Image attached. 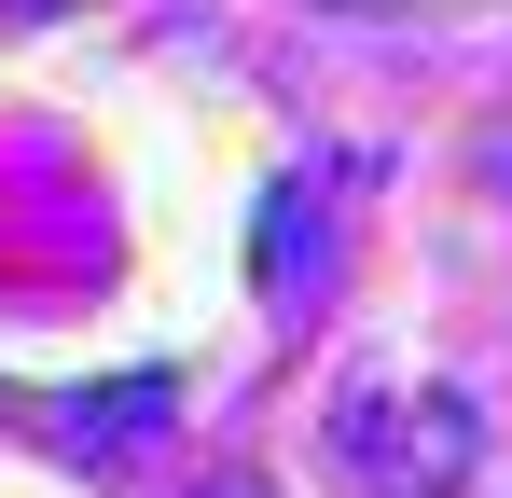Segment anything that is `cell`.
<instances>
[{"instance_id":"cell-1","label":"cell","mask_w":512,"mask_h":498,"mask_svg":"<svg viewBox=\"0 0 512 498\" xmlns=\"http://www.w3.org/2000/svg\"><path fill=\"white\" fill-rule=\"evenodd\" d=\"M333 457L374 498H457L485 471V415L457 402V388H429V402H374V388H360V402L333 415Z\"/></svg>"},{"instance_id":"cell-2","label":"cell","mask_w":512,"mask_h":498,"mask_svg":"<svg viewBox=\"0 0 512 498\" xmlns=\"http://www.w3.org/2000/svg\"><path fill=\"white\" fill-rule=\"evenodd\" d=\"M167 415H180V374H125V388H84V402L56 415V443L111 471V457H139V443H153Z\"/></svg>"},{"instance_id":"cell-3","label":"cell","mask_w":512,"mask_h":498,"mask_svg":"<svg viewBox=\"0 0 512 498\" xmlns=\"http://www.w3.org/2000/svg\"><path fill=\"white\" fill-rule=\"evenodd\" d=\"M194 498H277V485H263V471H222V485H194Z\"/></svg>"}]
</instances>
